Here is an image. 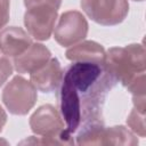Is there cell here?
Masks as SVG:
<instances>
[{"instance_id":"obj_1","label":"cell","mask_w":146,"mask_h":146,"mask_svg":"<svg viewBox=\"0 0 146 146\" xmlns=\"http://www.w3.org/2000/svg\"><path fill=\"white\" fill-rule=\"evenodd\" d=\"M30 128L39 136H31L30 139H24L19 144H41V145H71L74 144L72 133H70L63 121L58 110L46 104L38 107L30 117Z\"/></svg>"},{"instance_id":"obj_2","label":"cell","mask_w":146,"mask_h":146,"mask_svg":"<svg viewBox=\"0 0 146 146\" xmlns=\"http://www.w3.org/2000/svg\"><path fill=\"white\" fill-rule=\"evenodd\" d=\"M146 68V51L143 44L131 43L112 47L106 51L104 70L124 87Z\"/></svg>"},{"instance_id":"obj_3","label":"cell","mask_w":146,"mask_h":146,"mask_svg":"<svg viewBox=\"0 0 146 146\" xmlns=\"http://www.w3.org/2000/svg\"><path fill=\"white\" fill-rule=\"evenodd\" d=\"M79 145H137L136 135L123 125L104 127L100 122L87 123L76 136Z\"/></svg>"},{"instance_id":"obj_4","label":"cell","mask_w":146,"mask_h":146,"mask_svg":"<svg viewBox=\"0 0 146 146\" xmlns=\"http://www.w3.org/2000/svg\"><path fill=\"white\" fill-rule=\"evenodd\" d=\"M1 98L9 113L14 115H25L35 105L38 92L30 80L16 75L5 86Z\"/></svg>"},{"instance_id":"obj_5","label":"cell","mask_w":146,"mask_h":146,"mask_svg":"<svg viewBox=\"0 0 146 146\" xmlns=\"http://www.w3.org/2000/svg\"><path fill=\"white\" fill-rule=\"evenodd\" d=\"M80 5L91 21L103 26L122 23L129 13L128 0H80Z\"/></svg>"},{"instance_id":"obj_6","label":"cell","mask_w":146,"mask_h":146,"mask_svg":"<svg viewBox=\"0 0 146 146\" xmlns=\"http://www.w3.org/2000/svg\"><path fill=\"white\" fill-rule=\"evenodd\" d=\"M58 8L48 5H38L26 8L24 14V26L26 32L39 41L48 40L54 32L57 22Z\"/></svg>"},{"instance_id":"obj_7","label":"cell","mask_w":146,"mask_h":146,"mask_svg":"<svg viewBox=\"0 0 146 146\" xmlns=\"http://www.w3.org/2000/svg\"><path fill=\"white\" fill-rule=\"evenodd\" d=\"M54 27V39L62 47H71L82 41L88 34V22L82 13L68 10L63 13Z\"/></svg>"},{"instance_id":"obj_8","label":"cell","mask_w":146,"mask_h":146,"mask_svg":"<svg viewBox=\"0 0 146 146\" xmlns=\"http://www.w3.org/2000/svg\"><path fill=\"white\" fill-rule=\"evenodd\" d=\"M59 110L65 128L70 133L78 131L82 121L81 114V97L78 90L65 80H62L58 91Z\"/></svg>"},{"instance_id":"obj_9","label":"cell","mask_w":146,"mask_h":146,"mask_svg":"<svg viewBox=\"0 0 146 146\" xmlns=\"http://www.w3.org/2000/svg\"><path fill=\"white\" fill-rule=\"evenodd\" d=\"M104 72V67L88 62H73L63 73V80L73 86L79 95L88 92L92 86L99 80Z\"/></svg>"},{"instance_id":"obj_10","label":"cell","mask_w":146,"mask_h":146,"mask_svg":"<svg viewBox=\"0 0 146 146\" xmlns=\"http://www.w3.org/2000/svg\"><path fill=\"white\" fill-rule=\"evenodd\" d=\"M50 58L51 52L44 44L33 42L23 54L13 58V66L17 73L31 74L46 65Z\"/></svg>"},{"instance_id":"obj_11","label":"cell","mask_w":146,"mask_h":146,"mask_svg":"<svg viewBox=\"0 0 146 146\" xmlns=\"http://www.w3.org/2000/svg\"><path fill=\"white\" fill-rule=\"evenodd\" d=\"M32 43V36L22 27L8 26L0 31V51L6 57L19 56Z\"/></svg>"},{"instance_id":"obj_12","label":"cell","mask_w":146,"mask_h":146,"mask_svg":"<svg viewBox=\"0 0 146 146\" xmlns=\"http://www.w3.org/2000/svg\"><path fill=\"white\" fill-rule=\"evenodd\" d=\"M63 68L57 58L51 57L46 65L30 74V81L41 92L56 90L63 80Z\"/></svg>"},{"instance_id":"obj_13","label":"cell","mask_w":146,"mask_h":146,"mask_svg":"<svg viewBox=\"0 0 146 146\" xmlns=\"http://www.w3.org/2000/svg\"><path fill=\"white\" fill-rule=\"evenodd\" d=\"M65 56L71 62H88L95 63L104 67L106 51L104 47L95 41H80L71 47L65 52Z\"/></svg>"},{"instance_id":"obj_14","label":"cell","mask_w":146,"mask_h":146,"mask_svg":"<svg viewBox=\"0 0 146 146\" xmlns=\"http://www.w3.org/2000/svg\"><path fill=\"white\" fill-rule=\"evenodd\" d=\"M127 124L130 130L139 137L146 136V127H145V114L138 112L136 108H132L127 117Z\"/></svg>"},{"instance_id":"obj_15","label":"cell","mask_w":146,"mask_h":146,"mask_svg":"<svg viewBox=\"0 0 146 146\" xmlns=\"http://www.w3.org/2000/svg\"><path fill=\"white\" fill-rule=\"evenodd\" d=\"M125 88L129 90L130 94H132V96H143V95H145V91H146V74H145V72L139 73L138 75H136L125 86Z\"/></svg>"},{"instance_id":"obj_16","label":"cell","mask_w":146,"mask_h":146,"mask_svg":"<svg viewBox=\"0 0 146 146\" xmlns=\"http://www.w3.org/2000/svg\"><path fill=\"white\" fill-rule=\"evenodd\" d=\"M13 62H10L6 56L0 57V87H2L7 82L9 76L13 74Z\"/></svg>"},{"instance_id":"obj_17","label":"cell","mask_w":146,"mask_h":146,"mask_svg":"<svg viewBox=\"0 0 146 146\" xmlns=\"http://www.w3.org/2000/svg\"><path fill=\"white\" fill-rule=\"evenodd\" d=\"M9 8H10L9 0H0V31L9 22V16H10Z\"/></svg>"},{"instance_id":"obj_18","label":"cell","mask_w":146,"mask_h":146,"mask_svg":"<svg viewBox=\"0 0 146 146\" xmlns=\"http://www.w3.org/2000/svg\"><path fill=\"white\" fill-rule=\"evenodd\" d=\"M38 5H48L52 6L59 9L62 5V0H24V6L25 8L32 7V6H38Z\"/></svg>"},{"instance_id":"obj_19","label":"cell","mask_w":146,"mask_h":146,"mask_svg":"<svg viewBox=\"0 0 146 146\" xmlns=\"http://www.w3.org/2000/svg\"><path fill=\"white\" fill-rule=\"evenodd\" d=\"M132 103H133V108H136L138 112L145 114L146 110V100H145V95L143 96H133L132 97Z\"/></svg>"},{"instance_id":"obj_20","label":"cell","mask_w":146,"mask_h":146,"mask_svg":"<svg viewBox=\"0 0 146 146\" xmlns=\"http://www.w3.org/2000/svg\"><path fill=\"white\" fill-rule=\"evenodd\" d=\"M6 122H7V113H6V111L3 110V107L0 105V132L2 131V129H3L5 124H6Z\"/></svg>"},{"instance_id":"obj_21","label":"cell","mask_w":146,"mask_h":146,"mask_svg":"<svg viewBox=\"0 0 146 146\" xmlns=\"http://www.w3.org/2000/svg\"><path fill=\"white\" fill-rule=\"evenodd\" d=\"M7 141L6 140H2V139H0V144H6Z\"/></svg>"},{"instance_id":"obj_22","label":"cell","mask_w":146,"mask_h":146,"mask_svg":"<svg viewBox=\"0 0 146 146\" xmlns=\"http://www.w3.org/2000/svg\"><path fill=\"white\" fill-rule=\"evenodd\" d=\"M133 1H144V0H133Z\"/></svg>"}]
</instances>
